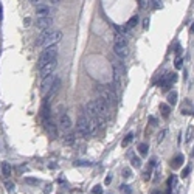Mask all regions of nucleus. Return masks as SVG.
Here are the masks:
<instances>
[{
  "label": "nucleus",
  "instance_id": "obj_1",
  "mask_svg": "<svg viewBox=\"0 0 194 194\" xmlns=\"http://www.w3.org/2000/svg\"><path fill=\"white\" fill-rule=\"evenodd\" d=\"M96 129H98V123L93 118H90V116H87V115H82L78 120V130H79L81 135H84V137L93 135L96 132Z\"/></svg>",
  "mask_w": 194,
  "mask_h": 194
},
{
  "label": "nucleus",
  "instance_id": "obj_2",
  "mask_svg": "<svg viewBox=\"0 0 194 194\" xmlns=\"http://www.w3.org/2000/svg\"><path fill=\"white\" fill-rule=\"evenodd\" d=\"M62 38V33L58 31V30H45L42 33V36L39 38L38 43L39 45H43V47H50V45H56Z\"/></svg>",
  "mask_w": 194,
  "mask_h": 194
},
{
  "label": "nucleus",
  "instance_id": "obj_3",
  "mask_svg": "<svg viewBox=\"0 0 194 194\" xmlns=\"http://www.w3.org/2000/svg\"><path fill=\"white\" fill-rule=\"evenodd\" d=\"M58 58V47L56 45H50V47H45V50L40 53L39 56V65H43L45 62L51 61V59H56Z\"/></svg>",
  "mask_w": 194,
  "mask_h": 194
},
{
  "label": "nucleus",
  "instance_id": "obj_4",
  "mask_svg": "<svg viewBox=\"0 0 194 194\" xmlns=\"http://www.w3.org/2000/svg\"><path fill=\"white\" fill-rule=\"evenodd\" d=\"M98 92H100V96H101L109 106L115 103L116 95H115V92H114V89H112L110 85H100Z\"/></svg>",
  "mask_w": 194,
  "mask_h": 194
},
{
  "label": "nucleus",
  "instance_id": "obj_5",
  "mask_svg": "<svg viewBox=\"0 0 194 194\" xmlns=\"http://www.w3.org/2000/svg\"><path fill=\"white\" fill-rule=\"evenodd\" d=\"M56 65H58L56 59H51V61L45 62L43 65H40V76H42V78H45V76H48V75H51V73L54 72Z\"/></svg>",
  "mask_w": 194,
  "mask_h": 194
},
{
  "label": "nucleus",
  "instance_id": "obj_6",
  "mask_svg": "<svg viewBox=\"0 0 194 194\" xmlns=\"http://www.w3.org/2000/svg\"><path fill=\"white\" fill-rule=\"evenodd\" d=\"M51 25H53V19H51L50 16H48V17H39L38 22H36V27H38L39 30H42V31L50 30Z\"/></svg>",
  "mask_w": 194,
  "mask_h": 194
},
{
  "label": "nucleus",
  "instance_id": "obj_7",
  "mask_svg": "<svg viewBox=\"0 0 194 194\" xmlns=\"http://www.w3.org/2000/svg\"><path fill=\"white\" fill-rule=\"evenodd\" d=\"M114 53L120 59L126 58L129 54V50H127V45L126 43H114Z\"/></svg>",
  "mask_w": 194,
  "mask_h": 194
},
{
  "label": "nucleus",
  "instance_id": "obj_8",
  "mask_svg": "<svg viewBox=\"0 0 194 194\" xmlns=\"http://www.w3.org/2000/svg\"><path fill=\"white\" fill-rule=\"evenodd\" d=\"M36 14H38L39 17H48L50 14H51V8H50V5H47V3H40L36 6Z\"/></svg>",
  "mask_w": 194,
  "mask_h": 194
},
{
  "label": "nucleus",
  "instance_id": "obj_9",
  "mask_svg": "<svg viewBox=\"0 0 194 194\" xmlns=\"http://www.w3.org/2000/svg\"><path fill=\"white\" fill-rule=\"evenodd\" d=\"M59 126L62 127V130H70L72 129V120L67 114H62L59 116Z\"/></svg>",
  "mask_w": 194,
  "mask_h": 194
},
{
  "label": "nucleus",
  "instance_id": "obj_10",
  "mask_svg": "<svg viewBox=\"0 0 194 194\" xmlns=\"http://www.w3.org/2000/svg\"><path fill=\"white\" fill-rule=\"evenodd\" d=\"M58 79V76L56 75H48V76L42 78V90H50V87L54 84V81Z\"/></svg>",
  "mask_w": 194,
  "mask_h": 194
},
{
  "label": "nucleus",
  "instance_id": "obj_11",
  "mask_svg": "<svg viewBox=\"0 0 194 194\" xmlns=\"http://www.w3.org/2000/svg\"><path fill=\"white\" fill-rule=\"evenodd\" d=\"M45 127H47L48 134H50L53 138L58 135V129H56V126H54V123H53L51 120H45Z\"/></svg>",
  "mask_w": 194,
  "mask_h": 194
},
{
  "label": "nucleus",
  "instance_id": "obj_12",
  "mask_svg": "<svg viewBox=\"0 0 194 194\" xmlns=\"http://www.w3.org/2000/svg\"><path fill=\"white\" fill-rule=\"evenodd\" d=\"M2 171H3V176H5V177H9V176H11V172H13V168H11V165H9V163L3 161V163H2Z\"/></svg>",
  "mask_w": 194,
  "mask_h": 194
},
{
  "label": "nucleus",
  "instance_id": "obj_13",
  "mask_svg": "<svg viewBox=\"0 0 194 194\" xmlns=\"http://www.w3.org/2000/svg\"><path fill=\"white\" fill-rule=\"evenodd\" d=\"M182 161H183V155H177L176 158H172V163H171V166L172 168H179L180 165H182Z\"/></svg>",
  "mask_w": 194,
  "mask_h": 194
},
{
  "label": "nucleus",
  "instance_id": "obj_14",
  "mask_svg": "<svg viewBox=\"0 0 194 194\" xmlns=\"http://www.w3.org/2000/svg\"><path fill=\"white\" fill-rule=\"evenodd\" d=\"M76 141V137L73 135V134H67L65 137H64V143H67V145H72V143H75Z\"/></svg>",
  "mask_w": 194,
  "mask_h": 194
},
{
  "label": "nucleus",
  "instance_id": "obj_15",
  "mask_svg": "<svg viewBox=\"0 0 194 194\" xmlns=\"http://www.w3.org/2000/svg\"><path fill=\"white\" fill-rule=\"evenodd\" d=\"M132 140H134V134H127V135H126V138L123 140V143H121V146H123V148H126V146H129Z\"/></svg>",
  "mask_w": 194,
  "mask_h": 194
},
{
  "label": "nucleus",
  "instance_id": "obj_16",
  "mask_svg": "<svg viewBox=\"0 0 194 194\" xmlns=\"http://www.w3.org/2000/svg\"><path fill=\"white\" fill-rule=\"evenodd\" d=\"M137 22H138V17H137V16H134V17H130V20L127 22V25H126V28H129V30H130V28H134V27L137 25Z\"/></svg>",
  "mask_w": 194,
  "mask_h": 194
},
{
  "label": "nucleus",
  "instance_id": "obj_17",
  "mask_svg": "<svg viewBox=\"0 0 194 194\" xmlns=\"http://www.w3.org/2000/svg\"><path fill=\"white\" fill-rule=\"evenodd\" d=\"M168 103H169V104H176V103H177V93H176V92H171V93L168 95Z\"/></svg>",
  "mask_w": 194,
  "mask_h": 194
},
{
  "label": "nucleus",
  "instance_id": "obj_18",
  "mask_svg": "<svg viewBox=\"0 0 194 194\" xmlns=\"http://www.w3.org/2000/svg\"><path fill=\"white\" fill-rule=\"evenodd\" d=\"M160 110H161L163 116H169V107L166 104H160Z\"/></svg>",
  "mask_w": 194,
  "mask_h": 194
},
{
  "label": "nucleus",
  "instance_id": "obj_19",
  "mask_svg": "<svg viewBox=\"0 0 194 194\" xmlns=\"http://www.w3.org/2000/svg\"><path fill=\"white\" fill-rule=\"evenodd\" d=\"M130 161H132V166H134V168H140V166H141V160H140L138 157H132Z\"/></svg>",
  "mask_w": 194,
  "mask_h": 194
},
{
  "label": "nucleus",
  "instance_id": "obj_20",
  "mask_svg": "<svg viewBox=\"0 0 194 194\" xmlns=\"http://www.w3.org/2000/svg\"><path fill=\"white\" fill-rule=\"evenodd\" d=\"M138 151H140V154H146V152H148V145H146V143H141V145H140V146H138Z\"/></svg>",
  "mask_w": 194,
  "mask_h": 194
},
{
  "label": "nucleus",
  "instance_id": "obj_21",
  "mask_svg": "<svg viewBox=\"0 0 194 194\" xmlns=\"http://www.w3.org/2000/svg\"><path fill=\"white\" fill-rule=\"evenodd\" d=\"M92 193H93V194H101V193H103V188H101L100 185H96V186H93Z\"/></svg>",
  "mask_w": 194,
  "mask_h": 194
},
{
  "label": "nucleus",
  "instance_id": "obj_22",
  "mask_svg": "<svg viewBox=\"0 0 194 194\" xmlns=\"http://www.w3.org/2000/svg\"><path fill=\"white\" fill-rule=\"evenodd\" d=\"M152 8H155V9L161 8V0H152Z\"/></svg>",
  "mask_w": 194,
  "mask_h": 194
},
{
  "label": "nucleus",
  "instance_id": "obj_23",
  "mask_svg": "<svg viewBox=\"0 0 194 194\" xmlns=\"http://www.w3.org/2000/svg\"><path fill=\"white\" fill-rule=\"evenodd\" d=\"M25 182H27V183H31V185H38V183H39V180H36V179H31V177H27V179H25Z\"/></svg>",
  "mask_w": 194,
  "mask_h": 194
},
{
  "label": "nucleus",
  "instance_id": "obj_24",
  "mask_svg": "<svg viewBox=\"0 0 194 194\" xmlns=\"http://www.w3.org/2000/svg\"><path fill=\"white\" fill-rule=\"evenodd\" d=\"M191 137H193V127H190V129H188V134H186V143H188V141H191Z\"/></svg>",
  "mask_w": 194,
  "mask_h": 194
},
{
  "label": "nucleus",
  "instance_id": "obj_25",
  "mask_svg": "<svg viewBox=\"0 0 194 194\" xmlns=\"http://www.w3.org/2000/svg\"><path fill=\"white\" fill-rule=\"evenodd\" d=\"M190 171H191V166H186V168L182 171V177H186V176L190 174Z\"/></svg>",
  "mask_w": 194,
  "mask_h": 194
},
{
  "label": "nucleus",
  "instance_id": "obj_26",
  "mask_svg": "<svg viewBox=\"0 0 194 194\" xmlns=\"http://www.w3.org/2000/svg\"><path fill=\"white\" fill-rule=\"evenodd\" d=\"M123 177H126V179H129V177H130V169H129V168L123 169Z\"/></svg>",
  "mask_w": 194,
  "mask_h": 194
},
{
  "label": "nucleus",
  "instance_id": "obj_27",
  "mask_svg": "<svg viewBox=\"0 0 194 194\" xmlns=\"http://www.w3.org/2000/svg\"><path fill=\"white\" fill-rule=\"evenodd\" d=\"M121 191L126 194H130V190H129V186L127 185H121Z\"/></svg>",
  "mask_w": 194,
  "mask_h": 194
},
{
  "label": "nucleus",
  "instance_id": "obj_28",
  "mask_svg": "<svg viewBox=\"0 0 194 194\" xmlns=\"http://www.w3.org/2000/svg\"><path fill=\"white\" fill-rule=\"evenodd\" d=\"M165 135H166V130H163V132H160V135H158V141H161V140L165 138Z\"/></svg>",
  "mask_w": 194,
  "mask_h": 194
},
{
  "label": "nucleus",
  "instance_id": "obj_29",
  "mask_svg": "<svg viewBox=\"0 0 194 194\" xmlns=\"http://www.w3.org/2000/svg\"><path fill=\"white\" fill-rule=\"evenodd\" d=\"M143 27H145V28L149 27V19H145V20H143Z\"/></svg>",
  "mask_w": 194,
  "mask_h": 194
},
{
  "label": "nucleus",
  "instance_id": "obj_30",
  "mask_svg": "<svg viewBox=\"0 0 194 194\" xmlns=\"http://www.w3.org/2000/svg\"><path fill=\"white\" fill-rule=\"evenodd\" d=\"M6 188H8V191H11V190L14 188V185H13V183H9V182H6Z\"/></svg>",
  "mask_w": 194,
  "mask_h": 194
},
{
  "label": "nucleus",
  "instance_id": "obj_31",
  "mask_svg": "<svg viewBox=\"0 0 194 194\" xmlns=\"http://www.w3.org/2000/svg\"><path fill=\"white\" fill-rule=\"evenodd\" d=\"M110 182H112V176H107V177H106V185H109Z\"/></svg>",
  "mask_w": 194,
  "mask_h": 194
},
{
  "label": "nucleus",
  "instance_id": "obj_32",
  "mask_svg": "<svg viewBox=\"0 0 194 194\" xmlns=\"http://www.w3.org/2000/svg\"><path fill=\"white\" fill-rule=\"evenodd\" d=\"M176 67H177V69H180V67H182V61H180V59H177V62H176Z\"/></svg>",
  "mask_w": 194,
  "mask_h": 194
},
{
  "label": "nucleus",
  "instance_id": "obj_33",
  "mask_svg": "<svg viewBox=\"0 0 194 194\" xmlns=\"http://www.w3.org/2000/svg\"><path fill=\"white\" fill-rule=\"evenodd\" d=\"M140 6H146V2L145 0H140Z\"/></svg>",
  "mask_w": 194,
  "mask_h": 194
},
{
  "label": "nucleus",
  "instance_id": "obj_34",
  "mask_svg": "<svg viewBox=\"0 0 194 194\" xmlns=\"http://www.w3.org/2000/svg\"><path fill=\"white\" fill-rule=\"evenodd\" d=\"M152 194H160V193H158V191H154V193H152Z\"/></svg>",
  "mask_w": 194,
  "mask_h": 194
}]
</instances>
